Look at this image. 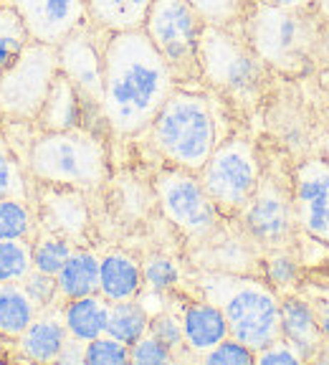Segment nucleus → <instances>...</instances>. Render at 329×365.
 Segmentation results:
<instances>
[{
  "instance_id": "nucleus-1",
  "label": "nucleus",
  "mask_w": 329,
  "mask_h": 365,
  "mask_svg": "<svg viewBox=\"0 0 329 365\" xmlns=\"http://www.w3.org/2000/svg\"><path fill=\"white\" fill-rule=\"evenodd\" d=\"M175 86L172 68L145 31L109 34L104 46L102 114L112 135L137 137L147 132Z\"/></svg>"
},
{
  "instance_id": "nucleus-2",
  "label": "nucleus",
  "mask_w": 329,
  "mask_h": 365,
  "mask_svg": "<svg viewBox=\"0 0 329 365\" xmlns=\"http://www.w3.org/2000/svg\"><path fill=\"white\" fill-rule=\"evenodd\" d=\"M147 132L152 148L167 165L200 173L228 137L223 99L210 89H187L177 84Z\"/></svg>"
},
{
  "instance_id": "nucleus-3",
  "label": "nucleus",
  "mask_w": 329,
  "mask_h": 365,
  "mask_svg": "<svg viewBox=\"0 0 329 365\" xmlns=\"http://www.w3.org/2000/svg\"><path fill=\"white\" fill-rule=\"evenodd\" d=\"M195 292L221 309L231 337L246 342L251 350L266 348L278 337L281 294L266 279L241 272L205 269L195 277Z\"/></svg>"
},
{
  "instance_id": "nucleus-4",
  "label": "nucleus",
  "mask_w": 329,
  "mask_h": 365,
  "mask_svg": "<svg viewBox=\"0 0 329 365\" xmlns=\"http://www.w3.org/2000/svg\"><path fill=\"white\" fill-rule=\"evenodd\" d=\"M26 168L36 185H58L94 193L107 182L109 155L102 135L79 127L66 132H38L31 140Z\"/></svg>"
},
{
  "instance_id": "nucleus-5",
  "label": "nucleus",
  "mask_w": 329,
  "mask_h": 365,
  "mask_svg": "<svg viewBox=\"0 0 329 365\" xmlns=\"http://www.w3.org/2000/svg\"><path fill=\"white\" fill-rule=\"evenodd\" d=\"M312 8H249L241 36L258 53L263 63L278 74H304L312 63V51L319 41V23Z\"/></svg>"
},
{
  "instance_id": "nucleus-6",
  "label": "nucleus",
  "mask_w": 329,
  "mask_h": 365,
  "mask_svg": "<svg viewBox=\"0 0 329 365\" xmlns=\"http://www.w3.org/2000/svg\"><path fill=\"white\" fill-rule=\"evenodd\" d=\"M200 81L223 102L254 107L268 86L271 68L241 36V31L205 26L198 51Z\"/></svg>"
},
{
  "instance_id": "nucleus-7",
  "label": "nucleus",
  "mask_w": 329,
  "mask_h": 365,
  "mask_svg": "<svg viewBox=\"0 0 329 365\" xmlns=\"http://www.w3.org/2000/svg\"><path fill=\"white\" fill-rule=\"evenodd\" d=\"M198 175L218 213L226 218H239L261 182L263 163L254 140L244 135H228Z\"/></svg>"
},
{
  "instance_id": "nucleus-8",
  "label": "nucleus",
  "mask_w": 329,
  "mask_h": 365,
  "mask_svg": "<svg viewBox=\"0 0 329 365\" xmlns=\"http://www.w3.org/2000/svg\"><path fill=\"white\" fill-rule=\"evenodd\" d=\"M142 31L172 68L177 84L200 81L198 51L205 21L187 0H152Z\"/></svg>"
},
{
  "instance_id": "nucleus-9",
  "label": "nucleus",
  "mask_w": 329,
  "mask_h": 365,
  "mask_svg": "<svg viewBox=\"0 0 329 365\" xmlns=\"http://www.w3.org/2000/svg\"><path fill=\"white\" fill-rule=\"evenodd\" d=\"M56 76V46L31 41L26 51L0 71V117L11 122H36Z\"/></svg>"
},
{
  "instance_id": "nucleus-10",
  "label": "nucleus",
  "mask_w": 329,
  "mask_h": 365,
  "mask_svg": "<svg viewBox=\"0 0 329 365\" xmlns=\"http://www.w3.org/2000/svg\"><path fill=\"white\" fill-rule=\"evenodd\" d=\"M109 34L89 21L68 34L61 43L56 46L58 53V71L66 76L79 91L81 102L86 109V130L97 132L107 130L102 114L104 102V46H107Z\"/></svg>"
},
{
  "instance_id": "nucleus-11",
  "label": "nucleus",
  "mask_w": 329,
  "mask_h": 365,
  "mask_svg": "<svg viewBox=\"0 0 329 365\" xmlns=\"http://www.w3.org/2000/svg\"><path fill=\"white\" fill-rule=\"evenodd\" d=\"M155 193L162 208V216L180 231L182 236L193 241H208L218 234V213L216 203L205 193L198 173L182 170V168L167 165L155 178Z\"/></svg>"
},
{
  "instance_id": "nucleus-12",
  "label": "nucleus",
  "mask_w": 329,
  "mask_h": 365,
  "mask_svg": "<svg viewBox=\"0 0 329 365\" xmlns=\"http://www.w3.org/2000/svg\"><path fill=\"white\" fill-rule=\"evenodd\" d=\"M239 221L244 226V234L258 249H289L299 231L294 195H291V175H276L273 170H263L261 182L254 198L241 211Z\"/></svg>"
},
{
  "instance_id": "nucleus-13",
  "label": "nucleus",
  "mask_w": 329,
  "mask_h": 365,
  "mask_svg": "<svg viewBox=\"0 0 329 365\" xmlns=\"http://www.w3.org/2000/svg\"><path fill=\"white\" fill-rule=\"evenodd\" d=\"M291 195L299 231L329 246V163L322 155L301 160L291 170Z\"/></svg>"
},
{
  "instance_id": "nucleus-14",
  "label": "nucleus",
  "mask_w": 329,
  "mask_h": 365,
  "mask_svg": "<svg viewBox=\"0 0 329 365\" xmlns=\"http://www.w3.org/2000/svg\"><path fill=\"white\" fill-rule=\"evenodd\" d=\"M23 18L31 38L58 46L68 34L81 29L86 18V0H8Z\"/></svg>"
},
{
  "instance_id": "nucleus-15",
  "label": "nucleus",
  "mask_w": 329,
  "mask_h": 365,
  "mask_svg": "<svg viewBox=\"0 0 329 365\" xmlns=\"http://www.w3.org/2000/svg\"><path fill=\"white\" fill-rule=\"evenodd\" d=\"M33 205L36 216H38V231L66 236L74 244L86 239L89 205H86L84 190L58 188V185H36Z\"/></svg>"
},
{
  "instance_id": "nucleus-16",
  "label": "nucleus",
  "mask_w": 329,
  "mask_h": 365,
  "mask_svg": "<svg viewBox=\"0 0 329 365\" xmlns=\"http://www.w3.org/2000/svg\"><path fill=\"white\" fill-rule=\"evenodd\" d=\"M278 337H284L291 348L301 355V360H317L324 350L322 335H319L317 307L312 299L301 294H281L278 304Z\"/></svg>"
},
{
  "instance_id": "nucleus-17",
  "label": "nucleus",
  "mask_w": 329,
  "mask_h": 365,
  "mask_svg": "<svg viewBox=\"0 0 329 365\" xmlns=\"http://www.w3.org/2000/svg\"><path fill=\"white\" fill-rule=\"evenodd\" d=\"M177 314H180L182 322L185 353H190L193 358H203L208 350H213L218 342H223L231 335L223 312L203 297L187 299Z\"/></svg>"
},
{
  "instance_id": "nucleus-18",
  "label": "nucleus",
  "mask_w": 329,
  "mask_h": 365,
  "mask_svg": "<svg viewBox=\"0 0 329 365\" xmlns=\"http://www.w3.org/2000/svg\"><path fill=\"white\" fill-rule=\"evenodd\" d=\"M68 340V330L63 325L61 302L48 309H41L36 319L16 340V348L23 360L31 363H58L63 345Z\"/></svg>"
},
{
  "instance_id": "nucleus-19",
  "label": "nucleus",
  "mask_w": 329,
  "mask_h": 365,
  "mask_svg": "<svg viewBox=\"0 0 329 365\" xmlns=\"http://www.w3.org/2000/svg\"><path fill=\"white\" fill-rule=\"evenodd\" d=\"M36 127H38V132H66L86 127L84 102H81L76 86L61 71L53 79L51 91H48V97L36 117Z\"/></svg>"
},
{
  "instance_id": "nucleus-20",
  "label": "nucleus",
  "mask_w": 329,
  "mask_h": 365,
  "mask_svg": "<svg viewBox=\"0 0 329 365\" xmlns=\"http://www.w3.org/2000/svg\"><path fill=\"white\" fill-rule=\"evenodd\" d=\"M142 289V262L127 251H107L99 262V294L112 304L137 299Z\"/></svg>"
},
{
  "instance_id": "nucleus-21",
  "label": "nucleus",
  "mask_w": 329,
  "mask_h": 365,
  "mask_svg": "<svg viewBox=\"0 0 329 365\" xmlns=\"http://www.w3.org/2000/svg\"><path fill=\"white\" fill-rule=\"evenodd\" d=\"M152 0H86V18L107 34L142 31Z\"/></svg>"
},
{
  "instance_id": "nucleus-22",
  "label": "nucleus",
  "mask_w": 329,
  "mask_h": 365,
  "mask_svg": "<svg viewBox=\"0 0 329 365\" xmlns=\"http://www.w3.org/2000/svg\"><path fill=\"white\" fill-rule=\"evenodd\" d=\"M99 262H102V257H99L97 251L76 246L74 254L66 259L61 272L56 274L61 302L99 294Z\"/></svg>"
},
{
  "instance_id": "nucleus-23",
  "label": "nucleus",
  "mask_w": 329,
  "mask_h": 365,
  "mask_svg": "<svg viewBox=\"0 0 329 365\" xmlns=\"http://www.w3.org/2000/svg\"><path fill=\"white\" fill-rule=\"evenodd\" d=\"M63 325L74 340L89 342L94 337L107 335L109 319V302L102 294L79 297V299H66L61 302Z\"/></svg>"
},
{
  "instance_id": "nucleus-24",
  "label": "nucleus",
  "mask_w": 329,
  "mask_h": 365,
  "mask_svg": "<svg viewBox=\"0 0 329 365\" xmlns=\"http://www.w3.org/2000/svg\"><path fill=\"white\" fill-rule=\"evenodd\" d=\"M38 309L23 284H0V337L16 342L36 319Z\"/></svg>"
},
{
  "instance_id": "nucleus-25",
  "label": "nucleus",
  "mask_w": 329,
  "mask_h": 365,
  "mask_svg": "<svg viewBox=\"0 0 329 365\" xmlns=\"http://www.w3.org/2000/svg\"><path fill=\"white\" fill-rule=\"evenodd\" d=\"M150 330V312L140 299H125V302L109 304L107 335L114 340L135 345L140 337H145Z\"/></svg>"
},
{
  "instance_id": "nucleus-26",
  "label": "nucleus",
  "mask_w": 329,
  "mask_h": 365,
  "mask_svg": "<svg viewBox=\"0 0 329 365\" xmlns=\"http://www.w3.org/2000/svg\"><path fill=\"white\" fill-rule=\"evenodd\" d=\"M38 216L33 200L0 198V241H33Z\"/></svg>"
},
{
  "instance_id": "nucleus-27",
  "label": "nucleus",
  "mask_w": 329,
  "mask_h": 365,
  "mask_svg": "<svg viewBox=\"0 0 329 365\" xmlns=\"http://www.w3.org/2000/svg\"><path fill=\"white\" fill-rule=\"evenodd\" d=\"M28 180V168L13 150L11 140L0 132V198H26L33 200L36 188Z\"/></svg>"
},
{
  "instance_id": "nucleus-28",
  "label": "nucleus",
  "mask_w": 329,
  "mask_h": 365,
  "mask_svg": "<svg viewBox=\"0 0 329 365\" xmlns=\"http://www.w3.org/2000/svg\"><path fill=\"white\" fill-rule=\"evenodd\" d=\"M31 34L11 3H0V71L8 68L31 43Z\"/></svg>"
},
{
  "instance_id": "nucleus-29",
  "label": "nucleus",
  "mask_w": 329,
  "mask_h": 365,
  "mask_svg": "<svg viewBox=\"0 0 329 365\" xmlns=\"http://www.w3.org/2000/svg\"><path fill=\"white\" fill-rule=\"evenodd\" d=\"M76 244L66 236L51 234V231H38L31 241V257H33V269L56 277L66 259L74 254Z\"/></svg>"
},
{
  "instance_id": "nucleus-30",
  "label": "nucleus",
  "mask_w": 329,
  "mask_h": 365,
  "mask_svg": "<svg viewBox=\"0 0 329 365\" xmlns=\"http://www.w3.org/2000/svg\"><path fill=\"white\" fill-rule=\"evenodd\" d=\"M263 279L278 294H289L301 282V262L291 254V249L266 251V257H263Z\"/></svg>"
},
{
  "instance_id": "nucleus-31",
  "label": "nucleus",
  "mask_w": 329,
  "mask_h": 365,
  "mask_svg": "<svg viewBox=\"0 0 329 365\" xmlns=\"http://www.w3.org/2000/svg\"><path fill=\"white\" fill-rule=\"evenodd\" d=\"M187 3L198 11V16L205 21V26L231 31H241L246 13L254 6V0H187Z\"/></svg>"
},
{
  "instance_id": "nucleus-32",
  "label": "nucleus",
  "mask_w": 329,
  "mask_h": 365,
  "mask_svg": "<svg viewBox=\"0 0 329 365\" xmlns=\"http://www.w3.org/2000/svg\"><path fill=\"white\" fill-rule=\"evenodd\" d=\"M31 272V241H0V284H21Z\"/></svg>"
},
{
  "instance_id": "nucleus-33",
  "label": "nucleus",
  "mask_w": 329,
  "mask_h": 365,
  "mask_svg": "<svg viewBox=\"0 0 329 365\" xmlns=\"http://www.w3.org/2000/svg\"><path fill=\"white\" fill-rule=\"evenodd\" d=\"M142 277L145 289L152 294H170L180 284L182 274L175 259L164 257V254H152L142 262Z\"/></svg>"
},
{
  "instance_id": "nucleus-34",
  "label": "nucleus",
  "mask_w": 329,
  "mask_h": 365,
  "mask_svg": "<svg viewBox=\"0 0 329 365\" xmlns=\"http://www.w3.org/2000/svg\"><path fill=\"white\" fill-rule=\"evenodd\" d=\"M86 365H125L130 363V345L114 340L112 335L94 337L84 345Z\"/></svg>"
},
{
  "instance_id": "nucleus-35",
  "label": "nucleus",
  "mask_w": 329,
  "mask_h": 365,
  "mask_svg": "<svg viewBox=\"0 0 329 365\" xmlns=\"http://www.w3.org/2000/svg\"><path fill=\"white\" fill-rule=\"evenodd\" d=\"M147 335H152L155 340H160L162 345L172 350V353H180L185 350V340H182V322L180 314L172 312V309H160V312L150 314V330Z\"/></svg>"
},
{
  "instance_id": "nucleus-36",
  "label": "nucleus",
  "mask_w": 329,
  "mask_h": 365,
  "mask_svg": "<svg viewBox=\"0 0 329 365\" xmlns=\"http://www.w3.org/2000/svg\"><path fill=\"white\" fill-rule=\"evenodd\" d=\"M21 284H23V289H26V294L31 297V302L36 304L38 312L61 302V294H58V284H56V277H53V274H46V272L33 269V272H31Z\"/></svg>"
},
{
  "instance_id": "nucleus-37",
  "label": "nucleus",
  "mask_w": 329,
  "mask_h": 365,
  "mask_svg": "<svg viewBox=\"0 0 329 365\" xmlns=\"http://www.w3.org/2000/svg\"><path fill=\"white\" fill-rule=\"evenodd\" d=\"M203 363L208 365H254L256 363V350H251L246 342L236 340L228 335L223 342H218L216 348L208 350L203 355Z\"/></svg>"
},
{
  "instance_id": "nucleus-38",
  "label": "nucleus",
  "mask_w": 329,
  "mask_h": 365,
  "mask_svg": "<svg viewBox=\"0 0 329 365\" xmlns=\"http://www.w3.org/2000/svg\"><path fill=\"white\" fill-rule=\"evenodd\" d=\"M177 355L172 353L167 345H162L160 340H155L152 335H145L130 345V363L137 365H167L175 363Z\"/></svg>"
},
{
  "instance_id": "nucleus-39",
  "label": "nucleus",
  "mask_w": 329,
  "mask_h": 365,
  "mask_svg": "<svg viewBox=\"0 0 329 365\" xmlns=\"http://www.w3.org/2000/svg\"><path fill=\"white\" fill-rule=\"evenodd\" d=\"M256 363L261 365H294V363H304L301 355L291 348L284 337H276L273 342H268L266 348L256 350Z\"/></svg>"
},
{
  "instance_id": "nucleus-40",
  "label": "nucleus",
  "mask_w": 329,
  "mask_h": 365,
  "mask_svg": "<svg viewBox=\"0 0 329 365\" xmlns=\"http://www.w3.org/2000/svg\"><path fill=\"white\" fill-rule=\"evenodd\" d=\"M314 307H317L319 335H322L324 348H329V297H319V299H314Z\"/></svg>"
},
{
  "instance_id": "nucleus-41",
  "label": "nucleus",
  "mask_w": 329,
  "mask_h": 365,
  "mask_svg": "<svg viewBox=\"0 0 329 365\" xmlns=\"http://www.w3.org/2000/svg\"><path fill=\"white\" fill-rule=\"evenodd\" d=\"M84 345L86 342L74 340V337L68 335L66 345H63L61 355H58V363H84Z\"/></svg>"
},
{
  "instance_id": "nucleus-42",
  "label": "nucleus",
  "mask_w": 329,
  "mask_h": 365,
  "mask_svg": "<svg viewBox=\"0 0 329 365\" xmlns=\"http://www.w3.org/2000/svg\"><path fill=\"white\" fill-rule=\"evenodd\" d=\"M258 6H273V8H312L317 0H254Z\"/></svg>"
},
{
  "instance_id": "nucleus-43",
  "label": "nucleus",
  "mask_w": 329,
  "mask_h": 365,
  "mask_svg": "<svg viewBox=\"0 0 329 365\" xmlns=\"http://www.w3.org/2000/svg\"><path fill=\"white\" fill-rule=\"evenodd\" d=\"M319 86H322V94L327 99V107H329V68L319 74Z\"/></svg>"
},
{
  "instance_id": "nucleus-44",
  "label": "nucleus",
  "mask_w": 329,
  "mask_h": 365,
  "mask_svg": "<svg viewBox=\"0 0 329 365\" xmlns=\"http://www.w3.org/2000/svg\"><path fill=\"white\" fill-rule=\"evenodd\" d=\"M319 155L329 163V132H324L322 140H319Z\"/></svg>"
},
{
  "instance_id": "nucleus-45",
  "label": "nucleus",
  "mask_w": 329,
  "mask_h": 365,
  "mask_svg": "<svg viewBox=\"0 0 329 365\" xmlns=\"http://www.w3.org/2000/svg\"><path fill=\"white\" fill-rule=\"evenodd\" d=\"M317 6H322L324 16H329V0H317Z\"/></svg>"
},
{
  "instance_id": "nucleus-46",
  "label": "nucleus",
  "mask_w": 329,
  "mask_h": 365,
  "mask_svg": "<svg viewBox=\"0 0 329 365\" xmlns=\"http://www.w3.org/2000/svg\"><path fill=\"white\" fill-rule=\"evenodd\" d=\"M324 297H329V282H327V289H324Z\"/></svg>"
},
{
  "instance_id": "nucleus-47",
  "label": "nucleus",
  "mask_w": 329,
  "mask_h": 365,
  "mask_svg": "<svg viewBox=\"0 0 329 365\" xmlns=\"http://www.w3.org/2000/svg\"><path fill=\"white\" fill-rule=\"evenodd\" d=\"M3 342H6V340H3V337H0V348H3Z\"/></svg>"
},
{
  "instance_id": "nucleus-48",
  "label": "nucleus",
  "mask_w": 329,
  "mask_h": 365,
  "mask_svg": "<svg viewBox=\"0 0 329 365\" xmlns=\"http://www.w3.org/2000/svg\"><path fill=\"white\" fill-rule=\"evenodd\" d=\"M0 3H8V0H0Z\"/></svg>"
},
{
  "instance_id": "nucleus-49",
  "label": "nucleus",
  "mask_w": 329,
  "mask_h": 365,
  "mask_svg": "<svg viewBox=\"0 0 329 365\" xmlns=\"http://www.w3.org/2000/svg\"><path fill=\"white\" fill-rule=\"evenodd\" d=\"M327 350H329V348H327Z\"/></svg>"
}]
</instances>
